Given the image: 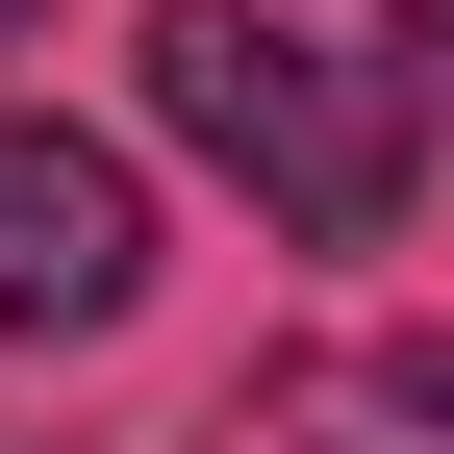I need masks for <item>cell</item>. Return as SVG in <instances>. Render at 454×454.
Listing matches in <instances>:
<instances>
[{
	"instance_id": "cell-4",
	"label": "cell",
	"mask_w": 454,
	"mask_h": 454,
	"mask_svg": "<svg viewBox=\"0 0 454 454\" xmlns=\"http://www.w3.org/2000/svg\"><path fill=\"white\" fill-rule=\"evenodd\" d=\"M379 404H404V429H454V354H379Z\"/></svg>"
},
{
	"instance_id": "cell-1",
	"label": "cell",
	"mask_w": 454,
	"mask_h": 454,
	"mask_svg": "<svg viewBox=\"0 0 454 454\" xmlns=\"http://www.w3.org/2000/svg\"><path fill=\"white\" fill-rule=\"evenodd\" d=\"M152 127L202 177H253L303 253H379L404 227V76L328 51V26H278V0H152Z\"/></svg>"
},
{
	"instance_id": "cell-2",
	"label": "cell",
	"mask_w": 454,
	"mask_h": 454,
	"mask_svg": "<svg viewBox=\"0 0 454 454\" xmlns=\"http://www.w3.org/2000/svg\"><path fill=\"white\" fill-rule=\"evenodd\" d=\"M152 303V177L101 127H0V328H127Z\"/></svg>"
},
{
	"instance_id": "cell-5",
	"label": "cell",
	"mask_w": 454,
	"mask_h": 454,
	"mask_svg": "<svg viewBox=\"0 0 454 454\" xmlns=\"http://www.w3.org/2000/svg\"><path fill=\"white\" fill-rule=\"evenodd\" d=\"M0 26H26V0H0Z\"/></svg>"
},
{
	"instance_id": "cell-3",
	"label": "cell",
	"mask_w": 454,
	"mask_h": 454,
	"mask_svg": "<svg viewBox=\"0 0 454 454\" xmlns=\"http://www.w3.org/2000/svg\"><path fill=\"white\" fill-rule=\"evenodd\" d=\"M379 76H404V127H454V0H404V51H379Z\"/></svg>"
}]
</instances>
